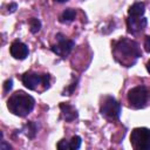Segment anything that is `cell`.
<instances>
[{
	"mask_svg": "<svg viewBox=\"0 0 150 150\" xmlns=\"http://www.w3.org/2000/svg\"><path fill=\"white\" fill-rule=\"evenodd\" d=\"M114 53L117 56H121L122 60L120 61L122 64L127 67L132 66L136 60L142 55V52L137 45V42L129 40V39H121L114 45Z\"/></svg>",
	"mask_w": 150,
	"mask_h": 150,
	"instance_id": "6da1fadb",
	"label": "cell"
},
{
	"mask_svg": "<svg viewBox=\"0 0 150 150\" xmlns=\"http://www.w3.org/2000/svg\"><path fill=\"white\" fill-rule=\"evenodd\" d=\"M35 105V100L33 98V96L26 94L22 90L15 91L7 101V108L8 110L20 117H25L27 116Z\"/></svg>",
	"mask_w": 150,
	"mask_h": 150,
	"instance_id": "7a4b0ae2",
	"label": "cell"
},
{
	"mask_svg": "<svg viewBox=\"0 0 150 150\" xmlns=\"http://www.w3.org/2000/svg\"><path fill=\"white\" fill-rule=\"evenodd\" d=\"M130 143L136 150H150V129L135 128L130 135Z\"/></svg>",
	"mask_w": 150,
	"mask_h": 150,
	"instance_id": "3957f363",
	"label": "cell"
},
{
	"mask_svg": "<svg viewBox=\"0 0 150 150\" xmlns=\"http://www.w3.org/2000/svg\"><path fill=\"white\" fill-rule=\"evenodd\" d=\"M21 81L23 86L30 90H35L38 86L42 84L45 89L49 88V75L48 74H38L33 71H27L21 76Z\"/></svg>",
	"mask_w": 150,
	"mask_h": 150,
	"instance_id": "277c9868",
	"label": "cell"
},
{
	"mask_svg": "<svg viewBox=\"0 0 150 150\" xmlns=\"http://www.w3.org/2000/svg\"><path fill=\"white\" fill-rule=\"evenodd\" d=\"M128 101L130 105L135 109H141L145 107L148 101V90L144 86H137L128 91Z\"/></svg>",
	"mask_w": 150,
	"mask_h": 150,
	"instance_id": "5b68a950",
	"label": "cell"
},
{
	"mask_svg": "<svg viewBox=\"0 0 150 150\" xmlns=\"http://www.w3.org/2000/svg\"><path fill=\"white\" fill-rule=\"evenodd\" d=\"M121 112H122V107L118 101H116L111 96L104 97V100L101 104V114L102 115H104L109 118H112V120H118Z\"/></svg>",
	"mask_w": 150,
	"mask_h": 150,
	"instance_id": "8992f818",
	"label": "cell"
},
{
	"mask_svg": "<svg viewBox=\"0 0 150 150\" xmlns=\"http://www.w3.org/2000/svg\"><path fill=\"white\" fill-rule=\"evenodd\" d=\"M56 40H57V43L52 46V50L57 54L59 56L61 57H66L73 49L75 42L73 40H69V39H66L62 34H57L56 35Z\"/></svg>",
	"mask_w": 150,
	"mask_h": 150,
	"instance_id": "52a82bcc",
	"label": "cell"
},
{
	"mask_svg": "<svg viewBox=\"0 0 150 150\" xmlns=\"http://www.w3.org/2000/svg\"><path fill=\"white\" fill-rule=\"evenodd\" d=\"M9 53H11V55H12L14 59H16V60H25V59L28 56L29 50H28V47H27L23 42L16 40V41H14V42L11 45V47H9Z\"/></svg>",
	"mask_w": 150,
	"mask_h": 150,
	"instance_id": "ba28073f",
	"label": "cell"
},
{
	"mask_svg": "<svg viewBox=\"0 0 150 150\" xmlns=\"http://www.w3.org/2000/svg\"><path fill=\"white\" fill-rule=\"evenodd\" d=\"M127 25H128V30L131 34H136L141 30H143L146 26V19L144 16L141 18H130L128 16L127 19Z\"/></svg>",
	"mask_w": 150,
	"mask_h": 150,
	"instance_id": "9c48e42d",
	"label": "cell"
},
{
	"mask_svg": "<svg viewBox=\"0 0 150 150\" xmlns=\"http://www.w3.org/2000/svg\"><path fill=\"white\" fill-rule=\"evenodd\" d=\"M60 109H61V112H62L63 118L66 121H68V122L75 120L77 117V115H79L77 114V110L73 105H70L69 103H61L60 104Z\"/></svg>",
	"mask_w": 150,
	"mask_h": 150,
	"instance_id": "30bf717a",
	"label": "cell"
},
{
	"mask_svg": "<svg viewBox=\"0 0 150 150\" xmlns=\"http://www.w3.org/2000/svg\"><path fill=\"white\" fill-rule=\"evenodd\" d=\"M145 12V6L143 2H135L134 5L130 6L129 11H128V16L130 18H141L143 16Z\"/></svg>",
	"mask_w": 150,
	"mask_h": 150,
	"instance_id": "8fae6325",
	"label": "cell"
},
{
	"mask_svg": "<svg viewBox=\"0 0 150 150\" xmlns=\"http://www.w3.org/2000/svg\"><path fill=\"white\" fill-rule=\"evenodd\" d=\"M75 16H76V12H75V9H73V8H67V9L61 14V16H60V21H61V22H66V23H68V22H71V21L75 19Z\"/></svg>",
	"mask_w": 150,
	"mask_h": 150,
	"instance_id": "7c38bea8",
	"label": "cell"
},
{
	"mask_svg": "<svg viewBox=\"0 0 150 150\" xmlns=\"http://www.w3.org/2000/svg\"><path fill=\"white\" fill-rule=\"evenodd\" d=\"M68 143H69V149H71V150H77V149H80V146H81L82 139H81L80 136L75 135V136L71 137V139H70Z\"/></svg>",
	"mask_w": 150,
	"mask_h": 150,
	"instance_id": "4fadbf2b",
	"label": "cell"
},
{
	"mask_svg": "<svg viewBox=\"0 0 150 150\" xmlns=\"http://www.w3.org/2000/svg\"><path fill=\"white\" fill-rule=\"evenodd\" d=\"M29 27H30V32H32L33 34L38 33V32L40 30V28H41V22H40V20L36 19V18L29 19Z\"/></svg>",
	"mask_w": 150,
	"mask_h": 150,
	"instance_id": "5bb4252c",
	"label": "cell"
},
{
	"mask_svg": "<svg viewBox=\"0 0 150 150\" xmlns=\"http://www.w3.org/2000/svg\"><path fill=\"white\" fill-rule=\"evenodd\" d=\"M26 128H27L26 135H27L29 138H33V137L35 136V134L38 132V124L34 123V122H29V123L26 125Z\"/></svg>",
	"mask_w": 150,
	"mask_h": 150,
	"instance_id": "9a60e30c",
	"label": "cell"
},
{
	"mask_svg": "<svg viewBox=\"0 0 150 150\" xmlns=\"http://www.w3.org/2000/svg\"><path fill=\"white\" fill-rule=\"evenodd\" d=\"M12 87H13V80H12V79L6 80L5 83H4V90H5L6 93H8V91L12 89Z\"/></svg>",
	"mask_w": 150,
	"mask_h": 150,
	"instance_id": "2e32d148",
	"label": "cell"
},
{
	"mask_svg": "<svg viewBox=\"0 0 150 150\" xmlns=\"http://www.w3.org/2000/svg\"><path fill=\"white\" fill-rule=\"evenodd\" d=\"M57 148L59 149H69V143L68 142H66V139H62V141H60L59 143H57Z\"/></svg>",
	"mask_w": 150,
	"mask_h": 150,
	"instance_id": "e0dca14e",
	"label": "cell"
},
{
	"mask_svg": "<svg viewBox=\"0 0 150 150\" xmlns=\"http://www.w3.org/2000/svg\"><path fill=\"white\" fill-rule=\"evenodd\" d=\"M144 48L148 53H150V36L145 38V42H144Z\"/></svg>",
	"mask_w": 150,
	"mask_h": 150,
	"instance_id": "ac0fdd59",
	"label": "cell"
},
{
	"mask_svg": "<svg viewBox=\"0 0 150 150\" xmlns=\"http://www.w3.org/2000/svg\"><path fill=\"white\" fill-rule=\"evenodd\" d=\"M15 9H16V4H11V5L8 6V11H9L11 13H13Z\"/></svg>",
	"mask_w": 150,
	"mask_h": 150,
	"instance_id": "d6986e66",
	"label": "cell"
},
{
	"mask_svg": "<svg viewBox=\"0 0 150 150\" xmlns=\"http://www.w3.org/2000/svg\"><path fill=\"white\" fill-rule=\"evenodd\" d=\"M146 70H148V71L150 73V60H149V61L146 62Z\"/></svg>",
	"mask_w": 150,
	"mask_h": 150,
	"instance_id": "ffe728a7",
	"label": "cell"
},
{
	"mask_svg": "<svg viewBox=\"0 0 150 150\" xmlns=\"http://www.w3.org/2000/svg\"><path fill=\"white\" fill-rule=\"evenodd\" d=\"M55 2H60V4H62V2H66V1H68V0H54Z\"/></svg>",
	"mask_w": 150,
	"mask_h": 150,
	"instance_id": "44dd1931",
	"label": "cell"
}]
</instances>
